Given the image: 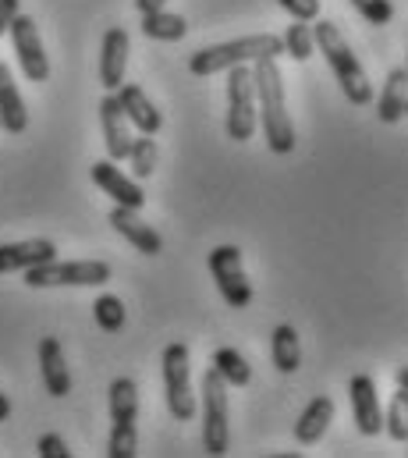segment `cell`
<instances>
[{
    "mask_svg": "<svg viewBox=\"0 0 408 458\" xmlns=\"http://www.w3.org/2000/svg\"><path fill=\"white\" fill-rule=\"evenodd\" d=\"M384 430H387L391 441H398V445L408 441V391H402V387H398V394L391 398V409H387V416H384Z\"/></svg>",
    "mask_w": 408,
    "mask_h": 458,
    "instance_id": "obj_27",
    "label": "cell"
},
{
    "mask_svg": "<svg viewBox=\"0 0 408 458\" xmlns=\"http://www.w3.org/2000/svg\"><path fill=\"white\" fill-rule=\"evenodd\" d=\"M39 373H43V387L50 398H64L72 394V373L64 362V348L57 338H43L39 342Z\"/></svg>",
    "mask_w": 408,
    "mask_h": 458,
    "instance_id": "obj_18",
    "label": "cell"
},
{
    "mask_svg": "<svg viewBox=\"0 0 408 458\" xmlns=\"http://www.w3.org/2000/svg\"><path fill=\"white\" fill-rule=\"evenodd\" d=\"M18 11H21V0H0V36H7Z\"/></svg>",
    "mask_w": 408,
    "mask_h": 458,
    "instance_id": "obj_32",
    "label": "cell"
},
{
    "mask_svg": "<svg viewBox=\"0 0 408 458\" xmlns=\"http://www.w3.org/2000/svg\"><path fill=\"white\" fill-rule=\"evenodd\" d=\"M93 182L100 185L117 207H128V210H142L146 207V192L139 189V182L128 178V174H121V167L110 157L93 164Z\"/></svg>",
    "mask_w": 408,
    "mask_h": 458,
    "instance_id": "obj_12",
    "label": "cell"
},
{
    "mask_svg": "<svg viewBox=\"0 0 408 458\" xmlns=\"http://www.w3.org/2000/svg\"><path fill=\"white\" fill-rule=\"evenodd\" d=\"M352 7L370 21V25H387L395 18V4L391 0H352Z\"/></svg>",
    "mask_w": 408,
    "mask_h": 458,
    "instance_id": "obj_29",
    "label": "cell"
},
{
    "mask_svg": "<svg viewBox=\"0 0 408 458\" xmlns=\"http://www.w3.org/2000/svg\"><path fill=\"white\" fill-rule=\"evenodd\" d=\"M213 369H217V377H220L227 387H245V384H252V366H249L245 355L234 352V348H217V352H213Z\"/></svg>",
    "mask_w": 408,
    "mask_h": 458,
    "instance_id": "obj_24",
    "label": "cell"
},
{
    "mask_svg": "<svg viewBox=\"0 0 408 458\" xmlns=\"http://www.w3.org/2000/svg\"><path fill=\"white\" fill-rule=\"evenodd\" d=\"M142 32H146V39H157V43H178V39H185L189 21L182 14H171L160 7V11L142 14Z\"/></svg>",
    "mask_w": 408,
    "mask_h": 458,
    "instance_id": "obj_22",
    "label": "cell"
},
{
    "mask_svg": "<svg viewBox=\"0 0 408 458\" xmlns=\"http://www.w3.org/2000/svg\"><path fill=\"white\" fill-rule=\"evenodd\" d=\"M312 43H316L319 54L327 57V64H330V72H334L341 93L348 97V104L370 107V104H373V86H370V79H366L359 57L352 54L348 39L341 36V29H337L334 21H319V25H312Z\"/></svg>",
    "mask_w": 408,
    "mask_h": 458,
    "instance_id": "obj_2",
    "label": "cell"
},
{
    "mask_svg": "<svg viewBox=\"0 0 408 458\" xmlns=\"http://www.w3.org/2000/svg\"><path fill=\"white\" fill-rule=\"evenodd\" d=\"M124 68H128V29L114 25L103 32L100 47V86L106 93H114L124 82Z\"/></svg>",
    "mask_w": 408,
    "mask_h": 458,
    "instance_id": "obj_13",
    "label": "cell"
},
{
    "mask_svg": "<svg viewBox=\"0 0 408 458\" xmlns=\"http://www.w3.org/2000/svg\"><path fill=\"white\" fill-rule=\"evenodd\" d=\"M295 21H316L319 14V0H277Z\"/></svg>",
    "mask_w": 408,
    "mask_h": 458,
    "instance_id": "obj_30",
    "label": "cell"
},
{
    "mask_svg": "<svg viewBox=\"0 0 408 458\" xmlns=\"http://www.w3.org/2000/svg\"><path fill=\"white\" fill-rule=\"evenodd\" d=\"M285 54V43L281 36H245V39H231V43H217V47H206V50H196L189 57V72L196 79H209L217 72H227L234 64H252L256 57H281Z\"/></svg>",
    "mask_w": 408,
    "mask_h": 458,
    "instance_id": "obj_3",
    "label": "cell"
},
{
    "mask_svg": "<svg viewBox=\"0 0 408 458\" xmlns=\"http://www.w3.org/2000/svg\"><path fill=\"white\" fill-rule=\"evenodd\" d=\"M114 97H117V107H121L124 117H128V124H135L142 135H157V131H160L164 117H160V111L153 107V100L142 93V86H135V82H121V86L114 89Z\"/></svg>",
    "mask_w": 408,
    "mask_h": 458,
    "instance_id": "obj_15",
    "label": "cell"
},
{
    "mask_svg": "<svg viewBox=\"0 0 408 458\" xmlns=\"http://www.w3.org/2000/svg\"><path fill=\"white\" fill-rule=\"evenodd\" d=\"M100 128H103V142H106V157L114 164H121L128 157L132 131H128V117L117 107V97L114 93H106L100 100Z\"/></svg>",
    "mask_w": 408,
    "mask_h": 458,
    "instance_id": "obj_17",
    "label": "cell"
},
{
    "mask_svg": "<svg viewBox=\"0 0 408 458\" xmlns=\"http://www.w3.org/2000/svg\"><path fill=\"white\" fill-rule=\"evenodd\" d=\"M256 89H252V72L249 64L227 68V139L249 142L256 131Z\"/></svg>",
    "mask_w": 408,
    "mask_h": 458,
    "instance_id": "obj_8",
    "label": "cell"
},
{
    "mask_svg": "<svg viewBox=\"0 0 408 458\" xmlns=\"http://www.w3.org/2000/svg\"><path fill=\"white\" fill-rule=\"evenodd\" d=\"M11 43H14V54H18V64L25 72L29 82H47L50 79V61H47V50H43V39H39V29H36V18L29 14H14L11 21Z\"/></svg>",
    "mask_w": 408,
    "mask_h": 458,
    "instance_id": "obj_10",
    "label": "cell"
},
{
    "mask_svg": "<svg viewBox=\"0 0 408 458\" xmlns=\"http://www.w3.org/2000/svg\"><path fill=\"white\" fill-rule=\"evenodd\" d=\"M106 281H110V263H103V259L61 263L54 256V259L25 270V284L29 288H100Z\"/></svg>",
    "mask_w": 408,
    "mask_h": 458,
    "instance_id": "obj_5",
    "label": "cell"
},
{
    "mask_svg": "<svg viewBox=\"0 0 408 458\" xmlns=\"http://www.w3.org/2000/svg\"><path fill=\"white\" fill-rule=\"evenodd\" d=\"M164 4H167V0H135V7H139L142 14H146V11H160Z\"/></svg>",
    "mask_w": 408,
    "mask_h": 458,
    "instance_id": "obj_33",
    "label": "cell"
},
{
    "mask_svg": "<svg viewBox=\"0 0 408 458\" xmlns=\"http://www.w3.org/2000/svg\"><path fill=\"white\" fill-rule=\"evenodd\" d=\"M93 320L100 324V331L117 335V331L124 327V306H121V299H117V295H100V299L93 302Z\"/></svg>",
    "mask_w": 408,
    "mask_h": 458,
    "instance_id": "obj_26",
    "label": "cell"
},
{
    "mask_svg": "<svg viewBox=\"0 0 408 458\" xmlns=\"http://www.w3.org/2000/svg\"><path fill=\"white\" fill-rule=\"evenodd\" d=\"M209 274L220 288V299L231 306V310H245L252 302V284L245 277V267H242V249L238 245H217L209 252Z\"/></svg>",
    "mask_w": 408,
    "mask_h": 458,
    "instance_id": "obj_9",
    "label": "cell"
},
{
    "mask_svg": "<svg viewBox=\"0 0 408 458\" xmlns=\"http://www.w3.org/2000/svg\"><path fill=\"white\" fill-rule=\"evenodd\" d=\"M405 111H408V72L405 68H395L387 75V82H384L380 100H377V117L384 124H398V121H405Z\"/></svg>",
    "mask_w": 408,
    "mask_h": 458,
    "instance_id": "obj_21",
    "label": "cell"
},
{
    "mask_svg": "<svg viewBox=\"0 0 408 458\" xmlns=\"http://www.w3.org/2000/svg\"><path fill=\"white\" fill-rule=\"evenodd\" d=\"M124 160H132V174H135V182H146V178L157 171V142H153V135H139V139H132Z\"/></svg>",
    "mask_w": 408,
    "mask_h": 458,
    "instance_id": "obj_25",
    "label": "cell"
},
{
    "mask_svg": "<svg viewBox=\"0 0 408 458\" xmlns=\"http://www.w3.org/2000/svg\"><path fill=\"white\" fill-rule=\"evenodd\" d=\"M36 452L43 458H72V452H68V445H64L61 434H43L39 445H36Z\"/></svg>",
    "mask_w": 408,
    "mask_h": 458,
    "instance_id": "obj_31",
    "label": "cell"
},
{
    "mask_svg": "<svg viewBox=\"0 0 408 458\" xmlns=\"http://www.w3.org/2000/svg\"><path fill=\"white\" fill-rule=\"evenodd\" d=\"M139 387L132 377L110 380V441L106 455L110 458H135L139 448Z\"/></svg>",
    "mask_w": 408,
    "mask_h": 458,
    "instance_id": "obj_4",
    "label": "cell"
},
{
    "mask_svg": "<svg viewBox=\"0 0 408 458\" xmlns=\"http://www.w3.org/2000/svg\"><path fill=\"white\" fill-rule=\"evenodd\" d=\"M285 54L292 57V61H309L312 57V50H316V43H312V29H309V21H295V25H288V32H285Z\"/></svg>",
    "mask_w": 408,
    "mask_h": 458,
    "instance_id": "obj_28",
    "label": "cell"
},
{
    "mask_svg": "<svg viewBox=\"0 0 408 458\" xmlns=\"http://www.w3.org/2000/svg\"><path fill=\"white\" fill-rule=\"evenodd\" d=\"M203 448L206 455L220 458L231 448V423H227V384L209 366L203 373Z\"/></svg>",
    "mask_w": 408,
    "mask_h": 458,
    "instance_id": "obj_7",
    "label": "cell"
},
{
    "mask_svg": "<svg viewBox=\"0 0 408 458\" xmlns=\"http://www.w3.org/2000/svg\"><path fill=\"white\" fill-rule=\"evenodd\" d=\"M398 387H402V391H408V366H402V369H398Z\"/></svg>",
    "mask_w": 408,
    "mask_h": 458,
    "instance_id": "obj_35",
    "label": "cell"
},
{
    "mask_svg": "<svg viewBox=\"0 0 408 458\" xmlns=\"http://www.w3.org/2000/svg\"><path fill=\"white\" fill-rule=\"evenodd\" d=\"M348 398H352V416H355L359 434L377 437V434L384 430V409H380L373 377H366V373L352 377V384H348Z\"/></svg>",
    "mask_w": 408,
    "mask_h": 458,
    "instance_id": "obj_11",
    "label": "cell"
},
{
    "mask_svg": "<svg viewBox=\"0 0 408 458\" xmlns=\"http://www.w3.org/2000/svg\"><path fill=\"white\" fill-rule=\"evenodd\" d=\"M270 355H274V366L281 373H295L302 366V348H299V335L292 324H281L270 338Z\"/></svg>",
    "mask_w": 408,
    "mask_h": 458,
    "instance_id": "obj_23",
    "label": "cell"
},
{
    "mask_svg": "<svg viewBox=\"0 0 408 458\" xmlns=\"http://www.w3.org/2000/svg\"><path fill=\"white\" fill-rule=\"evenodd\" d=\"M330 423H334V402L327 394H316L295 423V441L299 445H319Z\"/></svg>",
    "mask_w": 408,
    "mask_h": 458,
    "instance_id": "obj_20",
    "label": "cell"
},
{
    "mask_svg": "<svg viewBox=\"0 0 408 458\" xmlns=\"http://www.w3.org/2000/svg\"><path fill=\"white\" fill-rule=\"evenodd\" d=\"M252 72V89H256V121H263V139L270 153L285 157L295 149V124L285 104V79L277 68V57H256L249 64Z\"/></svg>",
    "mask_w": 408,
    "mask_h": 458,
    "instance_id": "obj_1",
    "label": "cell"
},
{
    "mask_svg": "<svg viewBox=\"0 0 408 458\" xmlns=\"http://www.w3.org/2000/svg\"><path fill=\"white\" fill-rule=\"evenodd\" d=\"M57 256V245L50 238H25V242H7L0 245V274H14V270H29L39 267L47 259Z\"/></svg>",
    "mask_w": 408,
    "mask_h": 458,
    "instance_id": "obj_16",
    "label": "cell"
},
{
    "mask_svg": "<svg viewBox=\"0 0 408 458\" xmlns=\"http://www.w3.org/2000/svg\"><path fill=\"white\" fill-rule=\"evenodd\" d=\"M7 416H11V402H7V394L0 391V423H4Z\"/></svg>",
    "mask_w": 408,
    "mask_h": 458,
    "instance_id": "obj_34",
    "label": "cell"
},
{
    "mask_svg": "<svg viewBox=\"0 0 408 458\" xmlns=\"http://www.w3.org/2000/svg\"><path fill=\"white\" fill-rule=\"evenodd\" d=\"M164 394L167 409L178 423H189L196 416V394H192V369H189V344L171 342L164 348Z\"/></svg>",
    "mask_w": 408,
    "mask_h": 458,
    "instance_id": "obj_6",
    "label": "cell"
},
{
    "mask_svg": "<svg viewBox=\"0 0 408 458\" xmlns=\"http://www.w3.org/2000/svg\"><path fill=\"white\" fill-rule=\"evenodd\" d=\"M110 228L117 231L132 249H139L142 256H160V252H164V238L139 217V210L114 207V210H110Z\"/></svg>",
    "mask_w": 408,
    "mask_h": 458,
    "instance_id": "obj_14",
    "label": "cell"
},
{
    "mask_svg": "<svg viewBox=\"0 0 408 458\" xmlns=\"http://www.w3.org/2000/svg\"><path fill=\"white\" fill-rule=\"evenodd\" d=\"M29 128V111H25V100L14 86V75L11 68L0 61V131H11V135H21Z\"/></svg>",
    "mask_w": 408,
    "mask_h": 458,
    "instance_id": "obj_19",
    "label": "cell"
}]
</instances>
